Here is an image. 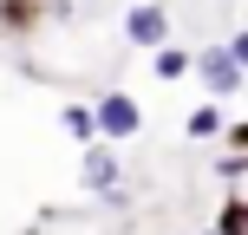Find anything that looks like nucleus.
<instances>
[{"label":"nucleus","instance_id":"nucleus-1","mask_svg":"<svg viewBox=\"0 0 248 235\" xmlns=\"http://www.w3.org/2000/svg\"><path fill=\"white\" fill-rule=\"evenodd\" d=\"M78 189L98 196V203H124V163H118L111 144H92L85 157H78Z\"/></svg>","mask_w":248,"mask_h":235},{"label":"nucleus","instance_id":"nucleus-2","mask_svg":"<svg viewBox=\"0 0 248 235\" xmlns=\"http://www.w3.org/2000/svg\"><path fill=\"white\" fill-rule=\"evenodd\" d=\"M196 78L209 85V98H235V92H248V72L235 65L229 39H222V46H202V52H196Z\"/></svg>","mask_w":248,"mask_h":235},{"label":"nucleus","instance_id":"nucleus-3","mask_svg":"<svg viewBox=\"0 0 248 235\" xmlns=\"http://www.w3.org/2000/svg\"><path fill=\"white\" fill-rule=\"evenodd\" d=\"M137 131H144L137 98H131V92H105V98H98V137H105V144H124V137H137Z\"/></svg>","mask_w":248,"mask_h":235},{"label":"nucleus","instance_id":"nucleus-4","mask_svg":"<svg viewBox=\"0 0 248 235\" xmlns=\"http://www.w3.org/2000/svg\"><path fill=\"white\" fill-rule=\"evenodd\" d=\"M124 33H131V46H144V52L170 46V7H157V0L131 7V13H124Z\"/></svg>","mask_w":248,"mask_h":235},{"label":"nucleus","instance_id":"nucleus-5","mask_svg":"<svg viewBox=\"0 0 248 235\" xmlns=\"http://www.w3.org/2000/svg\"><path fill=\"white\" fill-rule=\"evenodd\" d=\"M59 124H65V137H72V144H85V150L105 144V137H98V105H78V98H72V105L59 111Z\"/></svg>","mask_w":248,"mask_h":235},{"label":"nucleus","instance_id":"nucleus-6","mask_svg":"<svg viewBox=\"0 0 248 235\" xmlns=\"http://www.w3.org/2000/svg\"><path fill=\"white\" fill-rule=\"evenodd\" d=\"M189 72H196L189 46H157V78H189Z\"/></svg>","mask_w":248,"mask_h":235},{"label":"nucleus","instance_id":"nucleus-7","mask_svg":"<svg viewBox=\"0 0 248 235\" xmlns=\"http://www.w3.org/2000/svg\"><path fill=\"white\" fill-rule=\"evenodd\" d=\"M216 235H248V196H229L216 209Z\"/></svg>","mask_w":248,"mask_h":235},{"label":"nucleus","instance_id":"nucleus-8","mask_svg":"<svg viewBox=\"0 0 248 235\" xmlns=\"http://www.w3.org/2000/svg\"><path fill=\"white\" fill-rule=\"evenodd\" d=\"M189 137H222V111L216 105H196L189 111Z\"/></svg>","mask_w":248,"mask_h":235},{"label":"nucleus","instance_id":"nucleus-9","mask_svg":"<svg viewBox=\"0 0 248 235\" xmlns=\"http://www.w3.org/2000/svg\"><path fill=\"white\" fill-rule=\"evenodd\" d=\"M229 144H235V157H248V118H235V124H229Z\"/></svg>","mask_w":248,"mask_h":235},{"label":"nucleus","instance_id":"nucleus-10","mask_svg":"<svg viewBox=\"0 0 248 235\" xmlns=\"http://www.w3.org/2000/svg\"><path fill=\"white\" fill-rule=\"evenodd\" d=\"M229 52H235V65L248 72V33H235V39H229Z\"/></svg>","mask_w":248,"mask_h":235},{"label":"nucleus","instance_id":"nucleus-11","mask_svg":"<svg viewBox=\"0 0 248 235\" xmlns=\"http://www.w3.org/2000/svg\"><path fill=\"white\" fill-rule=\"evenodd\" d=\"M242 98H248V92H242Z\"/></svg>","mask_w":248,"mask_h":235}]
</instances>
